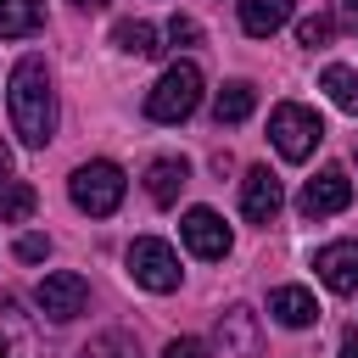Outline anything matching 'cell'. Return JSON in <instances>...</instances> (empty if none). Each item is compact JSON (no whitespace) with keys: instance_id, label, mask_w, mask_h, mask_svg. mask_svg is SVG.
Instances as JSON below:
<instances>
[{"instance_id":"cell-1","label":"cell","mask_w":358,"mask_h":358,"mask_svg":"<svg viewBox=\"0 0 358 358\" xmlns=\"http://www.w3.org/2000/svg\"><path fill=\"white\" fill-rule=\"evenodd\" d=\"M6 101H11V129H17V140L34 145V151H45L50 134H56V90H50V73H45L39 56H22V62L11 67Z\"/></svg>"},{"instance_id":"cell-2","label":"cell","mask_w":358,"mask_h":358,"mask_svg":"<svg viewBox=\"0 0 358 358\" xmlns=\"http://www.w3.org/2000/svg\"><path fill=\"white\" fill-rule=\"evenodd\" d=\"M196 106H201V67L196 62H173L145 95V117L151 123H185Z\"/></svg>"},{"instance_id":"cell-3","label":"cell","mask_w":358,"mask_h":358,"mask_svg":"<svg viewBox=\"0 0 358 358\" xmlns=\"http://www.w3.org/2000/svg\"><path fill=\"white\" fill-rule=\"evenodd\" d=\"M268 140H274V151H280L285 162H308L313 145L324 140V117H319L313 106H302V101H280V106L268 112Z\"/></svg>"},{"instance_id":"cell-4","label":"cell","mask_w":358,"mask_h":358,"mask_svg":"<svg viewBox=\"0 0 358 358\" xmlns=\"http://www.w3.org/2000/svg\"><path fill=\"white\" fill-rule=\"evenodd\" d=\"M123 190H129V179H123V168H117V162H84V168H73V179H67L73 207H78V213H90V218L117 213Z\"/></svg>"},{"instance_id":"cell-5","label":"cell","mask_w":358,"mask_h":358,"mask_svg":"<svg viewBox=\"0 0 358 358\" xmlns=\"http://www.w3.org/2000/svg\"><path fill=\"white\" fill-rule=\"evenodd\" d=\"M129 274L145 291H179V252L168 241H157V235H140L129 246Z\"/></svg>"},{"instance_id":"cell-6","label":"cell","mask_w":358,"mask_h":358,"mask_svg":"<svg viewBox=\"0 0 358 358\" xmlns=\"http://www.w3.org/2000/svg\"><path fill=\"white\" fill-rule=\"evenodd\" d=\"M34 302H39V313H45V319L67 324V319H78V313H84V302H90V280H84V274H73V268H56V274H45V280L34 285Z\"/></svg>"},{"instance_id":"cell-7","label":"cell","mask_w":358,"mask_h":358,"mask_svg":"<svg viewBox=\"0 0 358 358\" xmlns=\"http://www.w3.org/2000/svg\"><path fill=\"white\" fill-rule=\"evenodd\" d=\"M352 201V179L341 173V168H319L308 185H302V196H296V213L313 224V218H330V213H341Z\"/></svg>"},{"instance_id":"cell-8","label":"cell","mask_w":358,"mask_h":358,"mask_svg":"<svg viewBox=\"0 0 358 358\" xmlns=\"http://www.w3.org/2000/svg\"><path fill=\"white\" fill-rule=\"evenodd\" d=\"M179 235H185V246L196 252V257H224L229 252V224L213 213V207H190L185 218H179Z\"/></svg>"},{"instance_id":"cell-9","label":"cell","mask_w":358,"mask_h":358,"mask_svg":"<svg viewBox=\"0 0 358 358\" xmlns=\"http://www.w3.org/2000/svg\"><path fill=\"white\" fill-rule=\"evenodd\" d=\"M313 274L336 291V296H352L358 291V241H330L313 252Z\"/></svg>"},{"instance_id":"cell-10","label":"cell","mask_w":358,"mask_h":358,"mask_svg":"<svg viewBox=\"0 0 358 358\" xmlns=\"http://www.w3.org/2000/svg\"><path fill=\"white\" fill-rule=\"evenodd\" d=\"M280 201H285L280 179H274L268 168H246V179H241V213H246L252 224H274Z\"/></svg>"},{"instance_id":"cell-11","label":"cell","mask_w":358,"mask_h":358,"mask_svg":"<svg viewBox=\"0 0 358 358\" xmlns=\"http://www.w3.org/2000/svg\"><path fill=\"white\" fill-rule=\"evenodd\" d=\"M268 313H274L285 330H302V324L319 319V302H313V291H302V285H280V291H268Z\"/></svg>"},{"instance_id":"cell-12","label":"cell","mask_w":358,"mask_h":358,"mask_svg":"<svg viewBox=\"0 0 358 358\" xmlns=\"http://www.w3.org/2000/svg\"><path fill=\"white\" fill-rule=\"evenodd\" d=\"M185 179H190V168H185L179 157H157V162L145 168V196H151L157 207H173L179 190H185Z\"/></svg>"},{"instance_id":"cell-13","label":"cell","mask_w":358,"mask_h":358,"mask_svg":"<svg viewBox=\"0 0 358 358\" xmlns=\"http://www.w3.org/2000/svg\"><path fill=\"white\" fill-rule=\"evenodd\" d=\"M45 28V0H0V39H28Z\"/></svg>"},{"instance_id":"cell-14","label":"cell","mask_w":358,"mask_h":358,"mask_svg":"<svg viewBox=\"0 0 358 358\" xmlns=\"http://www.w3.org/2000/svg\"><path fill=\"white\" fill-rule=\"evenodd\" d=\"M0 358H34V330L11 296H0Z\"/></svg>"},{"instance_id":"cell-15","label":"cell","mask_w":358,"mask_h":358,"mask_svg":"<svg viewBox=\"0 0 358 358\" xmlns=\"http://www.w3.org/2000/svg\"><path fill=\"white\" fill-rule=\"evenodd\" d=\"M252 106H257V90H252L246 78H235V84H224V90L213 95V117H218V129H224V123H246Z\"/></svg>"},{"instance_id":"cell-16","label":"cell","mask_w":358,"mask_h":358,"mask_svg":"<svg viewBox=\"0 0 358 358\" xmlns=\"http://www.w3.org/2000/svg\"><path fill=\"white\" fill-rule=\"evenodd\" d=\"M285 17H291V0H241V28L252 39H268Z\"/></svg>"},{"instance_id":"cell-17","label":"cell","mask_w":358,"mask_h":358,"mask_svg":"<svg viewBox=\"0 0 358 358\" xmlns=\"http://www.w3.org/2000/svg\"><path fill=\"white\" fill-rule=\"evenodd\" d=\"M319 90H324V95H330L341 112H352V117H358V73H352V67L330 62V67L319 73Z\"/></svg>"},{"instance_id":"cell-18","label":"cell","mask_w":358,"mask_h":358,"mask_svg":"<svg viewBox=\"0 0 358 358\" xmlns=\"http://www.w3.org/2000/svg\"><path fill=\"white\" fill-rule=\"evenodd\" d=\"M34 207H39V190L34 185L0 179V224H22V218H34Z\"/></svg>"},{"instance_id":"cell-19","label":"cell","mask_w":358,"mask_h":358,"mask_svg":"<svg viewBox=\"0 0 358 358\" xmlns=\"http://www.w3.org/2000/svg\"><path fill=\"white\" fill-rule=\"evenodd\" d=\"M112 45H117L123 56H157V28L140 22V17H129V22L112 28Z\"/></svg>"},{"instance_id":"cell-20","label":"cell","mask_w":358,"mask_h":358,"mask_svg":"<svg viewBox=\"0 0 358 358\" xmlns=\"http://www.w3.org/2000/svg\"><path fill=\"white\" fill-rule=\"evenodd\" d=\"M296 45H308V50L330 45V17H308V22H296Z\"/></svg>"},{"instance_id":"cell-21","label":"cell","mask_w":358,"mask_h":358,"mask_svg":"<svg viewBox=\"0 0 358 358\" xmlns=\"http://www.w3.org/2000/svg\"><path fill=\"white\" fill-rule=\"evenodd\" d=\"M168 39H173V45H201V22L173 11V17H168Z\"/></svg>"},{"instance_id":"cell-22","label":"cell","mask_w":358,"mask_h":358,"mask_svg":"<svg viewBox=\"0 0 358 358\" xmlns=\"http://www.w3.org/2000/svg\"><path fill=\"white\" fill-rule=\"evenodd\" d=\"M84 358H134V341H129V336H101Z\"/></svg>"},{"instance_id":"cell-23","label":"cell","mask_w":358,"mask_h":358,"mask_svg":"<svg viewBox=\"0 0 358 358\" xmlns=\"http://www.w3.org/2000/svg\"><path fill=\"white\" fill-rule=\"evenodd\" d=\"M17 257H22V263H45V257H50V235H22V241H17Z\"/></svg>"},{"instance_id":"cell-24","label":"cell","mask_w":358,"mask_h":358,"mask_svg":"<svg viewBox=\"0 0 358 358\" xmlns=\"http://www.w3.org/2000/svg\"><path fill=\"white\" fill-rule=\"evenodd\" d=\"M162 358H207V341L179 336V341H168V347H162Z\"/></svg>"},{"instance_id":"cell-25","label":"cell","mask_w":358,"mask_h":358,"mask_svg":"<svg viewBox=\"0 0 358 358\" xmlns=\"http://www.w3.org/2000/svg\"><path fill=\"white\" fill-rule=\"evenodd\" d=\"M336 11H341V22H352V28H358V0H336Z\"/></svg>"},{"instance_id":"cell-26","label":"cell","mask_w":358,"mask_h":358,"mask_svg":"<svg viewBox=\"0 0 358 358\" xmlns=\"http://www.w3.org/2000/svg\"><path fill=\"white\" fill-rule=\"evenodd\" d=\"M341 358H358V330H347V336H341Z\"/></svg>"},{"instance_id":"cell-27","label":"cell","mask_w":358,"mask_h":358,"mask_svg":"<svg viewBox=\"0 0 358 358\" xmlns=\"http://www.w3.org/2000/svg\"><path fill=\"white\" fill-rule=\"evenodd\" d=\"M6 173H11V145L0 140V179H6Z\"/></svg>"},{"instance_id":"cell-28","label":"cell","mask_w":358,"mask_h":358,"mask_svg":"<svg viewBox=\"0 0 358 358\" xmlns=\"http://www.w3.org/2000/svg\"><path fill=\"white\" fill-rule=\"evenodd\" d=\"M73 6H78V11H101L106 0H73Z\"/></svg>"}]
</instances>
